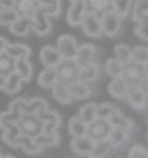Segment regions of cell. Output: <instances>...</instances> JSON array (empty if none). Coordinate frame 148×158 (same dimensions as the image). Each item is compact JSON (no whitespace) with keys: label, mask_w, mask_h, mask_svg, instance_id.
<instances>
[{"label":"cell","mask_w":148,"mask_h":158,"mask_svg":"<svg viewBox=\"0 0 148 158\" xmlns=\"http://www.w3.org/2000/svg\"><path fill=\"white\" fill-rule=\"evenodd\" d=\"M22 114L14 112V110H8V112H4L0 115V129H5L7 126L12 123H18L20 121Z\"/></svg>","instance_id":"f35d334b"},{"label":"cell","mask_w":148,"mask_h":158,"mask_svg":"<svg viewBox=\"0 0 148 158\" xmlns=\"http://www.w3.org/2000/svg\"><path fill=\"white\" fill-rule=\"evenodd\" d=\"M18 148H20L23 152L28 153V155H36V153H40L44 150V148L35 138L23 136V135L19 138Z\"/></svg>","instance_id":"44dd1931"},{"label":"cell","mask_w":148,"mask_h":158,"mask_svg":"<svg viewBox=\"0 0 148 158\" xmlns=\"http://www.w3.org/2000/svg\"><path fill=\"white\" fill-rule=\"evenodd\" d=\"M8 45H10V42H8V41H7V40H6L5 37L0 36V54L5 52Z\"/></svg>","instance_id":"681fc988"},{"label":"cell","mask_w":148,"mask_h":158,"mask_svg":"<svg viewBox=\"0 0 148 158\" xmlns=\"http://www.w3.org/2000/svg\"><path fill=\"white\" fill-rule=\"evenodd\" d=\"M146 76L147 74H146L143 64L137 63L132 59L123 64L122 78L126 81L127 85H140Z\"/></svg>","instance_id":"3957f363"},{"label":"cell","mask_w":148,"mask_h":158,"mask_svg":"<svg viewBox=\"0 0 148 158\" xmlns=\"http://www.w3.org/2000/svg\"><path fill=\"white\" fill-rule=\"evenodd\" d=\"M68 133L72 137L84 136L87 134V123H84L79 115L73 116L68 121Z\"/></svg>","instance_id":"4316f807"},{"label":"cell","mask_w":148,"mask_h":158,"mask_svg":"<svg viewBox=\"0 0 148 158\" xmlns=\"http://www.w3.org/2000/svg\"><path fill=\"white\" fill-rule=\"evenodd\" d=\"M69 89V93L72 95L73 100H84L90 97L92 94V89L88 83H84L81 80H75L73 83L67 85Z\"/></svg>","instance_id":"2e32d148"},{"label":"cell","mask_w":148,"mask_h":158,"mask_svg":"<svg viewBox=\"0 0 148 158\" xmlns=\"http://www.w3.org/2000/svg\"><path fill=\"white\" fill-rule=\"evenodd\" d=\"M5 83H6V77L0 74V91L4 89V87H5Z\"/></svg>","instance_id":"f907efd6"},{"label":"cell","mask_w":148,"mask_h":158,"mask_svg":"<svg viewBox=\"0 0 148 158\" xmlns=\"http://www.w3.org/2000/svg\"><path fill=\"white\" fill-rule=\"evenodd\" d=\"M48 108V102L42 98H34L31 100H28L25 105L23 114H37L41 110Z\"/></svg>","instance_id":"d6a6232c"},{"label":"cell","mask_w":148,"mask_h":158,"mask_svg":"<svg viewBox=\"0 0 148 158\" xmlns=\"http://www.w3.org/2000/svg\"><path fill=\"white\" fill-rule=\"evenodd\" d=\"M109 123L111 127H117V128H124L127 130H132L134 127V122L130 118H127L123 112H120L117 107L114 109V112L110 114L108 118Z\"/></svg>","instance_id":"9a60e30c"},{"label":"cell","mask_w":148,"mask_h":158,"mask_svg":"<svg viewBox=\"0 0 148 158\" xmlns=\"http://www.w3.org/2000/svg\"><path fill=\"white\" fill-rule=\"evenodd\" d=\"M140 89H142V92L146 94V97L148 98V76H146L145 78L142 79V81L140 83Z\"/></svg>","instance_id":"c3c4849f"},{"label":"cell","mask_w":148,"mask_h":158,"mask_svg":"<svg viewBox=\"0 0 148 158\" xmlns=\"http://www.w3.org/2000/svg\"><path fill=\"white\" fill-rule=\"evenodd\" d=\"M96 54V47L92 43H86V44L80 45L78 48L76 55H75V60L80 66L89 64L94 62V56Z\"/></svg>","instance_id":"4fadbf2b"},{"label":"cell","mask_w":148,"mask_h":158,"mask_svg":"<svg viewBox=\"0 0 148 158\" xmlns=\"http://www.w3.org/2000/svg\"><path fill=\"white\" fill-rule=\"evenodd\" d=\"M1 156H2V153H1V150H0V158H1Z\"/></svg>","instance_id":"db71d44e"},{"label":"cell","mask_w":148,"mask_h":158,"mask_svg":"<svg viewBox=\"0 0 148 158\" xmlns=\"http://www.w3.org/2000/svg\"><path fill=\"white\" fill-rule=\"evenodd\" d=\"M57 73H58V81H61L64 84L68 85L79 79L80 66L74 58L65 59L63 58L57 66Z\"/></svg>","instance_id":"6da1fadb"},{"label":"cell","mask_w":148,"mask_h":158,"mask_svg":"<svg viewBox=\"0 0 148 158\" xmlns=\"http://www.w3.org/2000/svg\"><path fill=\"white\" fill-rule=\"evenodd\" d=\"M31 19H33L31 29L34 30L36 34L41 35V36L49 34L52 26H51V22H50V16L48 15L46 10H44V7L40 6L34 12Z\"/></svg>","instance_id":"8992f818"},{"label":"cell","mask_w":148,"mask_h":158,"mask_svg":"<svg viewBox=\"0 0 148 158\" xmlns=\"http://www.w3.org/2000/svg\"><path fill=\"white\" fill-rule=\"evenodd\" d=\"M134 34L137 35L139 39L148 41V15L143 16L142 19L137 22V26L134 28Z\"/></svg>","instance_id":"7bdbcfd3"},{"label":"cell","mask_w":148,"mask_h":158,"mask_svg":"<svg viewBox=\"0 0 148 158\" xmlns=\"http://www.w3.org/2000/svg\"><path fill=\"white\" fill-rule=\"evenodd\" d=\"M35 139L43 147V148H49V147H57L60 143V136L58 131L53 133H41Z\"/></svg>","instance_id":"f1b7e54d"},{"label":"cell","mask_w":148,"mask_h":158,"mask_svg":"<svg viewBox=\"0 0 148 158\" xmlns=\"http://www.w3.org/2000/svg\"><path fill=\"white\" fill-rule=\"evenodd\" d=\"M86 13H87V6L84 0H72L66 16L68 25L72 27L80 26Z\"/></svg>","instance_id":"9c48e42d"},{"label":"cell","mask_w":148,"mask_h":158,"mask_svg":"<svg viewBox=\"0 0 148 158\" xmlns=\"http://www.w3.org/2000/svg\"><path fill=\"white\" fill-rule=\"evenodd\" d=\"M13 157H14L13 155H2L1 156V158H13Z\"/></svg>","instance_id":"816d5d0a"},{"label":"cell","mask_w":148,"mask_h":158,"mask_svg":"<svg viewBox=\"0 0 148 158\" xmlns=\"http://www.w3.org/2000/svg\"><path fill=\"white\" fill-rule=\"evenodd\" d=\"M57 81H58L57 69L52 66H46L37 78V83L43 89H51Z\"/></svg>","instance_id":"ac0fdd59"},{"label":"cell","mask_w":148,"mask_h":158,"mask_svg":"<svg viewBox=\"0 0 148 158\" xmlns=\"http://www.w3.org/2000/svg\"><path fill=\"white\" fill-rule=\"evenodd\" d=\"M95 142L93 139L84 135L79 137H73L71 141V148L75 153L81 155V156H89L92 150L94 148Z\"/></svg>","instance_id":"7c38bea8"},{"label":"cell","mask_w":148,"mask_h":158,"mask_svg":"<svg viewBox=\"0 0 148 158\" xmlns=\"http://www.w3.org/2000/svg\"><path fill=\"white\" fill-rule=\"evenodd\" d=\"M15 59L12 58L10 55L2 52L0 54V74L1 76H8L10 73L14 72Z\"/></svg>","instance_id":"d590c367"},{"label":"cell","mask_w":148,"mask_h":158,"mask_svg":"<svg viewBox=\"0 0 148 158\" xmlns=\"http://www.w3.org/2000/svg\"><path fill=\"white\" fill-rule=\"evenodd\" d=\"M111 124L105 118H96L94 121L87 124V136L94 142H99L102 139H107L109 133L111 130Z\"/></svg>","instance_id":"277c9868"},{"label":"cell","mask_w":148,"mask_h":158,"mask_svg":"<svg viewBox=\"0 0 148 158\" xmlns=\"http://www.w3.org/2000/svg\"><path fill=\"white\" fill-rule=\"evenodd\" d=\"M87 12L101 15L104 12L112 10V0H84Z\"/></svg>","instance_id":"d4e9b609"},{"label":"cell","mask_w":148,"mask_h":158,"mask_svg":"<svg viewBox=\"0 0 148 158\" xmlns=\"http://www.w3.org/2000/svg\"><path fill=\"white\" fill-rule=\"evenodd\" d=\"M101 19V26L103 34L108 36H115L118 34L120 29V16L116 14L114 10H108L99 15Z\"/></svg>","instance_id":"52a82bcc"},{"label":"cell","mask_w":148,"mask_h":158,"mask_svg":"<svg viewBox=\"0 0 148 158\" xmlns=\"http://www.w3.org/2000/svg\"><path fill=\"white\" fill-rule=\"evenodd\" d=\"M127 86L128 85L126 84V81H125L122 77H116V78L111 79V81L109 83L108 92L111 94L114 98L123 99L124 94L126 92Z\"/></svg>","instance_id":"484cf974"},{"label":"cell","mask_w":148,"mask_h":158,"mask_svg":"<svg viewBox=\"0 0 148 158\" xmlns=\"http://www.w3.org/2000/svg\"><path fill=\"white\" fill-rule=\"evenodd\" d=\"M69 1H72V0H69Z\"/></svg>","instance_id":"11a10c76"},{"label":"cell","mask_w":148,"mask_h":158,"mask_svg":"<svg viewBox=\"0 0 148 158\" xmlns=\"http://www.w3.org/2000/svg\"><path fill=\"white\" fill-rule=\"evenodd\" d=\"M38 0H15L14 10L19 15L33 16L34 12L40 7Z\"/></svg>","instance_id":"603a6c76"},{"label":"cell","mask_w":148,"mask_h":158,"mask_svg":"<svg viewBox=\"0 0 148 158\" xmlns=\"http://www.w3.org/2000/svg\"><path fill=\"white\" fill-rule=\"evenodd\" d=\"M23 83V80L16 72H12L8 76H6V83H5V91L7 94H15L18 93L21 89V85Z\"/></svg>","instance_id":"83f0119b"},{"label":"cell","mask_w":148,"mask_h":158,"mask_svg":"<svg viewBox=\"0 0 148 158\" xmlns=\"http://www.w3.org/2000/svg\"><path fill=\"white\" fill-rule=\"evenodd\" d=\"M78 43L76 40L71 35H61L57 41V49L65 59L75 58V55L78 51Z\"/></svg>","instance_id":"30bf717a"},{"label":"cell","mask_w":148,"mask_h":158,"mask_svg":"<svg viewBox=\"0 0 148 158\" xmlns=\"http://www.w3.org/2000/svg\"><path fill=\"white\" fill-rule=\"evenodd\" d=\"M97 104L95 102H88V104L84 105L79 110V118L84 121V123H90L92 121H94L97 118Z\"/></svg>","instance_id":"f546056e"},{"label":"cell","mask_w":148,"mask_h":158,"mask_svg":"<svg viewBox=\"0 0 148 158\" xmlns=\"http://www.w3.org/2000/svg\"><path fill=\"white\" fill-rule=\"evenodd\" d=\"M19 16L14 8H0V26H10Z\"/></svg>","instance_id":"b9f144b4"},{"label":"cell","mask_w":148,"mask_h":158,"mask_svg":"<svg viewBox=\"0 0 148 158\" xmlns=\"http://www.w3.org/2000/svg\"><path fill=\"white\" fill-rule=\"evenodd\" d=\"M104 69L105 72L110 76L111 78H116V77H122V72H123V63L119 62L117 58H108L105 64H104Z\"/></svg>","instance_id":"1f68e13d"},{"label":"cell","mask_w":148,"mask_h":158,"mask_svg":"<svg viewBox=\"0 0 148 158\" xmlns=\"http://www.w3.org/2000/svg\"><path fill=\"white\" fill-rule=\"evenodd\" d=\"M147 122H148V120H147Z\"/></svg>","instance_id":"9f6ffc18"},{"label":"cell","mask_w":148,"mask_h":158,"mask_svg":"<svg viewBox=\"0 0 148 158\" xmlns=\"http://www.w3.org/2000/svg\"><path fill=\"white\" fill-rule=\"evenodd\" d=\"M130 131L131 130H127V129L112 127L108 136V141L110 142L111 147L112 148H118L120 145H123L130 138Z\"/></svg>","instance_id":"7402d4cb"},{"label":"cell","mask_w":148,"mask_h":158,"mask_svg":"<svg viewBox=\"0 0 148 158\" xmlns=\"http://www.w3.org/2000/svg\"><path fill=\"white\" fill-rule=\"evenodd\" d=\"M115 108H116V106L112 104H110V102H103V104L97 105V110H96L97 118L108 120V118L110 116V114L114 112Z\"/></svg>","instance_id":"ee69618b"},{"label":"cell","mask_w":148,"mask_h":158,"mask_svg":"<svg viewBox=\"0 0 148 158\" xmlns=\"http://www.w3.org/2000/svg\"><path fill=\"white\" fill-rule=\"evenodd\" d=\"M33 26V19L31 16H25V15H19L14 22L10 25V31L18 36H25L29 33Z\"/></svg>","instance_id":"5bb4252c"},{"label":"cell","mask_w":148,"mask_h":158,"mask_svg":"<svg viewBox=\"0 0 148 158\" xmlns=\"http://www.w3.org/2000/svg\"><path fill=\"white\" fill-rule=\"evenodd\" d=\"M132 108L137 110H142L146 108L147 105V97L140 89L139 85H128L126 92L124 94V98Z\"/></svg>","instance_id":"5b68a950"},{"label":"cell","mask_w":148,"mask_h":158,"mask_svg":"<svg viewBox=\"0 0 148 158\" xmlns=\"http://www.w3.org/2000/svg\"><path fill=\"white\" fill-rule=\"evenodd\" d=\"M80 26H82L84 33L89 37H99L101 35L103 34L99 15L96 14V13L87 12L84 14L82 22H81Z\"/></svg>","instance_id":"ba28073f"},{"label":"cell","mask_w":148,"mask_h":158,"mask_svg":"<svg viewBox=\"0 0 148 158\" xmlns=\"http://www.w3.org/2000/svg\"><path fill=\"white\" fill-rule=\"evenodd\" d=\"M128 158H148V149L141 144H135L128 150Z\"/></svg>","instance_id":"f6af8a7d"},{"label":"cell","mask_w":148,"mask_h":158,"mask_svg":"<svg viewBox=\"0 0 148 158\" xmlns=\"http://www.w3.org/2000/svg\"><path fill=\"white\" fill-rule=\"evenodd\" d=\"M132 18L135 22L141 20L143 16L148 15V0H135L133 2Z\"/></svg>","instance_id":"e575fe53"},{"label":"cell","mask_w":148,"mask_h":158,"mask_svg":"<svg viewBox=\"0 0 148 158\" xmlns=\"http://www.w3.org/2000/svg\"><path fill=\"white\" fill-rule=\"evenodd\" d=\"M115 58H117L122 63H126L128 60H131V52L132 48H130L126 44H117L114 49Z\"/></svg>","instance_id":"60d3db41"},{"label":"cell","mask_w":148,"mask_h":158,"mask_svg":"<svg viewBox=\"0 0 148 158\" xmlns=\"http://www.w3.org/2000/svg\"><path fill=\"white\" fill-rule=\"evenodd\" d=\"M27 102H28V100H25L23 98L15 99L14 101H12L10 104V110H14V112H18V113L23 114V110H25Z\"/></svg>","instance_id":"bcb514c9"},{"label":"cell","mask_w":148,"mask_h":158,"mask_svg":"<svg viewBox=\"0 0 148 158\" xmlns=\"http://www.w3.org/2000/svg\"><path fill=\"white\" fill-rule=\"evenodd\" d=\"M147 137H148V135H147Z\"/></svg>","instance_id":"6f0895ef"},{"label":"cell","mask_w":148,"mask_h":158,"mask_svg":"<svg viewBox=\"0 0 148 158\" xmlns=\"http://www.w3.org/2000/svg\"><path fill=\"white\" fill-rule=\"evenodd\" d=\"M6 54H8L12 58H19V57H28L29 58L30 54H31V49H30L28 45L25 44H10L7 47V49L5 51Z\"/></svg>","instance_id":"4dcf8cb0"},{"label":"cell","mask_w":148,"mask_h":158,"mask_svg":"<svg viewBox=\"0 0 148 158\" xmlns=\"http://www.w3.org/2000/svg\"><path fill=\"white\" fill-rule=\"evenodd\" d=\"M14 71L23 81H29L33 77V65L30 64L28 57H19L15 59Z\"/></svg>","instance_id":"ffe728a7"},{"label":"cell","mask_w":148,"mask_h":158,"mask_svg":"<svg viewBox=\"0 0 148 158\" xmlns=\"http://www.w3.org/2000/svg\"><path fill=\"white\" fill-rule=\"evenodd\" d=\"M18 126L23 136L35 138L43 133V122L36 114H22Z\"/></svg>","instance_id":"7a4b0ae2"},{"label":"cell","mask_w":148,"mask_h":158,"mask_svg":"<svg viewBox=\"0 0 148 158\" xmlns=\"http://www.w3.org/2000/svg\"><path fill=\"white\" fill-rule=\"evenodd\" d=\"M132 4V0H112V10L120 18H124L131 12Z\"/></svg>","instance_id":"8d00e7d4"},{"label":"cell","mask_w":148,"mask_h":158,"mask_svg":"<svg viewBox=\"0 0 148 158\" xmlns=\"http://www.w3.org/2000/svg\"><path fill=\"white\" fill-rule=\"evenodd\" d=\"M131 59L137 63L145 65L148 62V48L145 45H137L132 48Z\"/></svg>","instance_id":"ab89813d"},{"label":"cell","mask_w":148,"mask_h":158,"mask_svg":"<svg viewBox=\"0 0 148 158\" xmlns=\"http://www.w3.org/2000/svg\"><path fill=\"white\" fill-rule=\"evenodd\" d=\"M99 66L95 62H92L89 64L84 65V66H81L79 72V79L78 80H81V81H84V83H92L96 79L99 78Z\"/></svg>","instance_id":"cb8c5ba5"},{"label":"cell","mask_w":148,"mask_h":158,"mask_svg":"<svg viewBox=\"0 0 148 158\" xmlns=\"http://www.w3.org/2000/svg\"><path fill=\"white\" fill-rule=\"evenodd\" d=\"M49 16H57L61 10V0H38Z\"/></svg>","instance_id":"74e56055"},{"label":"cell","mask_w":148,"mask_h":158,"mask_svg":"<svg viewBox=\"0 0 148 158\" xmlns=\"http://www.w3.org/2000/svg\"><path fill=\"white\" fill-rule=\"evenodd\" d=\"M15 0H0V8H14Z\"/></svg>","instance_id":"7dc6e473"},{"label":"cell","mask_w":148,"mask_h":158,"mask_svg":"<svg viewBox=\"0 0 148 158\" xmlns=\"http://www.w3.org/2000/svg\"><path fill=\"white\" fill-rule=\"evenodd\" d=\"M21 136H22V134H21V130L18 123H12L10 126H7L5 129H2L1 139L7 145L13 147V148H18V142H19V138Z\"/></svg>","instance_id":"e0dca14e"},{"label":"cell","mask_w":148,"mask_h":158,"mask_svg":"<svg viewBox=\"0 0 148 158\" xmlns=\"http://www.w3.org/2000/svg\"><path fill=\"white\" fill-rule=\"evenodd\" d=\"M145 71H146V74L148 76V62L145 64Z\"/></svg>","instance_id":"f5cc1de1"},{"label":"cell","mask_w":148,"mask_h":158,"mask_svg":"<svg viewBox=\"0 0 148 158\" xmlns=\"http://www.w3.org/2000/svg\"><path fill=\"white\" fill-rule=\"evenodd\" d=\"M52 89V95L53 98L61 105H68L73 101V98L69 93L68 86L61 81H57L56 84L51 87Z\"/></svg>","instance_id":"d6986e66"},{"label":"cell","mask_w":148,"mask_h":158,"mask_svg":"<svg viewBox=\"0 0 148 158\" xmlns=\"http://www.w3.org/2000/svg\"><path fill=\"white\" fill-rule=\"evenodd\" d=\"M112 149L110 142L107 139H102V141H99V142H95L94 148L92 150V152L89 155V157H94V158H101L107 156L109 153V151Z\"/></svg>","instance_id":"836d02e7"},{"label":"cell","mask_w":148,"mask_h":158,"mask_svg":"<svg viewBox=\"0 0 148 158\" xmlns=\"http://www.w3.org/2000/svg\"><path fill=\"white\" fill-rule=\"evenodd\" d=\"M40 58L42 64L44 65L45 68L46 66H52V68H56L57 65L60 63V60L63 59L61 55L59 54V51L57 48L54 47H51V45H45L42 48L40 52Z\"/></svg>","instance_id":"8fae6325"}]
</instances>
